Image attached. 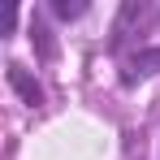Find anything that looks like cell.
I'll list each match as a JSON object with an SVG mask.
<instances>
[{"instance_id": "1", "label": "cell", "mask_w": 160, "mask_h": 160, "mask_svg": "<svg viewBox=\"0 0 160 160\" xmlns=\"http://www.w3.org/2000/svg\"><path fill=\"white\" fill-rule=\"evenodd\" d=\"M9 87H13V91H18V95H22L30 108H43V87L30 78V69H26V65L9 61Z\"/></svg>"}, {"instance_id": "2", "label": "cell", "mask_w": 160, "mask_h": 160, "mask_svg": "<svg viewBox=\"0 0 160 160\" xmlns=\"http://www.w3.org/2000/svg\"><path fill=\"white\" fill-rule=\"evenodd\" d=\"M30 43L39 48L43 61H52V56H56V43H52V35H48V26H43V18H30Z\"/></svg>"}, {"instance_id": "3", "label": "cell", "mask_w": 160, "mask_h": 160, "mask_svg": "<svg viewBox=\"0 0 160 160\" xmlns=\"http://www.w3.org/2000/svg\"><path fill=\"white\" fill-rule=\"evenodd\" d=\"M52 13L61 18V22H74V18L87 13V0H74V4H69V0H52Z\"/></svg>"}]
</instances>
